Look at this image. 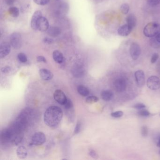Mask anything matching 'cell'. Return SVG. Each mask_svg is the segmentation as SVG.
Returning <instances> with one entry per match:
<instances>
[{
    "mask_svg": "<svg viewBox=\"0 0 160 160\" xmlns=\"http://www.w3.org/2000/svg\"><path fill=\"white\" fill-rule=\"evenodd\" d=\"M63 116V112L61 108L57 106H50L44 113V122L49 127H55L59 125Z\"/></svg>",
    "mask_w": 160,
    "mask_h": 160,
    "instance_id": "cell-1",
    "label": "cell"
},
{
    "mask_svg": "<svg viewBox=\"0 0 160 160\" xmlns=\"http://www.w3.org/2000/svg\"><path fill=\"white\" fill-rule=\"evenodd\" d=\"M160 32V26L158 23L152 22L147 24L144 27L143 33L146 36L153 38L156 36Z\"/></svg>",
    "mask_w": 160,
    "mask_h": 160,
    "instance_id": "cell-2",
    "label": "cell"
},
{
    "mask_svg": "<svg viewBox=\"0 0 160 160\" xmlns=\"http://www.w3.org/2000/svg\"><path fill=\"white\" fill-rule=\"evenodd\" d=\"M22 37L20 33L14 32L10 36V44L14 49H18L21 47Z\"/></svg>",
    "mask_w": 160,
    "mask_h": 160,
    "instance_id": "cell-3",
    "label": "cell"
},
{
    "mask_svg": "<svg viewBox=\"0 0 160 160\" xmlns=\"http://www.w3.org/2000/svg\"><path fill=\"white\" fill-rule=\"evenodd\" d=\"M46 136L43 132H36L32 138V144L35 146L42 145L46 142Z\"/></svg>",
    "mask_w": 160,
    "mask_h": 160,
    "instance_id": "cell-4",
    "label": "cell"
},
{
    "mask_svg": "<svg viewBox=\"0 0 160 160\" xmlns=\"http://www.w3.org/2000/svg\"><path fill=\"white\" fill-rule=\"evenodd\" d=\"M146 84L152 90H157L160 88V79L157 76H152L147 79Z\"/></svg>",
    "mask_w": 160,
    "mask_h": 160,
    "instance_id": "cell-5",
    "label": "cell"
},
{
    "mask_svg": "<svg viewBox=\"0 0 160 160\" xmlns=\"http://www.w3.org/2000/svg\"><path fill=\"white\" fill-rule=\"evenodd\" d=\"M16 135L15 134L11 128H7L1 131V138L2 141L3 142H9L12 141Z\"/></svg>",
    "mask_w": 160,
    "mask_h": 160,
    "instance_id": "cell-6",
    "label": "cell"
},
{
    "mask_svg": "<svg viewBox=\"0 0 160 160\" xmlns=\"http://www.w3.org/2000/svg\"><path fill=\"white\" fill-rule=\"evenodd\" d=\"M130 53L133 60H136L139 58L141 53V49L138 43L136 42L131 43L130 48Z\"/></svg>",
    "mask_w": 160,
    "mask_h": 160,
    "instance_id": "cell-7",
    "label": "cell"
},
{
    "mask_svg": "<svg viewBox=\"0 0 160 160\" xmlns=\"http://www.w3.org/2000/svg\"><path fill=\"white\" fill-rule=\"evenodd\" d=\"M54 98L56 101L62 105H64L67 100L64 93L60 90H57L55 91L54 94Z\"/></svg>",
    "mask_w": 160,
    "mask_h": 160,
    "instance_id": "cell-8",
    "label": "cell"
},
{
    "mask_svg": "<svg viewBox=\"0 0 160 160\" xmlns=\"http://www.w3.org/2000/svg\"><path fill=\"white\" fill-rule=\"evenodd\" d=\"M114 85L117 92L121 93L126 89V82L123 78H118L115 81Z\"/></svg>",
    "mask_w": 160,
    "mask_h": 160,
    "instance_id": "cell-9",
    "label": "cell"
},
{
    "mask_svg": "<svg viewBox=\"0 0 160 160\" xmlns=\"http://www.w3.org/2000/svg\"><path fill=\"white\" fill-rule=\"evenodd\" d=\"M135 78L137 85L139 88H142L145 84V76L142 70L136 71L135 73Z\"/></svg>",
    "mask_w": 160,
    "mask_h": 160,
    "instance_id": "cell-10",
    "label": "cell"
},
{
    "mask_svg": "<svg viewBox=\"0 0 160 160\" xmlns=\"http://www.w3.org/2000/svg\"><path fill=\"white\" fill-rule=\"evenodd\" d=\"M42 14L40 11H36L33 13L31 21V26L33 30H37V25L38 21L42 17Z\"/></svg>",
    "mask_w": 160,
    "mask_h": 160,
    "instance_id": "cell-11",
    "label": "cell"
},
{
    "mask_svg": "<svg viewBox=\"0 0 160 160\" xmlns=\"http://www.w3.org/2000/svg\"><path fill=\"white\" fill-rule=\"evenodd\" d=\"M11 45L6 42L2 43L0 45V58H3L10 54Z\"/></svg>",
    "mask_w": 160,
    "mask_h": 160,
    "instance_id": "cell-12",
    "label": "cell"
},
{
    "mask_svg": "<svg viewBox=\"0 0 160 160\" xmlns=\"http://www.w3.org/2000/svg\"><path fill=\"white\" fill-rule=\"evenodd\" d=\"M38 30L44 32L47 31L49 27V23L47 18L42 17L38 21L37 25Z\"/></svg>",
    "mask_w": 160,
    "mask_h": 160,
    "instance_id": "cell-13",
    "label": "cell"
},
{
    "mask_svg": "<svg viewBox=\"0 0 160 160\" xmlns=\"http://www.w3.org/2000/svg\"><path fill=\"white\" fill-rule=\"evenodd\" d=\"M39 74L42 79L45 81L51 80L53 78V74L52 73L46 69H40Z\"/></svg>",
    "mask_w": 160,
    "mask_h": 160,
    "instance_id": "cell-14",
    "label": "cell"
},
{
    "mask_svg": "<svg viewBox=\"0 0 160 160\" xmlns=\"http://www.w3.org/2000/svg\"><path fill=\"white\" fill-rule=\"evenodd\" d=\"M132 29L127 24L120 27L118 30V33L121 36H127L129 35Z\"/></svg>",
    "mask_w": 160,
    "mask_h": 160,
    "instance_id": "cell-15",
    "label": "cell"
},
{
    "mask_svg": "<svg viewBox=\"0 0 160 160\" xmlns=\"http://www.w3.org/2000/svg\"><path fill=\"white\" fill-rule=\"evenodd\" d=\"M47 33L49 36L51 37H57L61 34V30L58 27H49L48 30H47Z\"/></svg>",
    "mask_w": 160,
    "mask_h": 160,
    "instance_id": "cell-16",
    "label": "cell"
},
{
    "mask_svg": "<svg viewBox=\"0 0 160 160\" xmlns=\"http://www.w3.org/2000/svg\"><path fill=\"white\" fill-rule=\"evenodd\" d=\"M17 155L19 159H25L28 155L26 148L24 146H19L17 150Z\"/></svg>",
    "mask_w": 160,
    "mask_h": 160,
    "instance_id": "cell-17",
    "label": "cell"
},
{
    "mask_svg": "<svg viewBox=\"0 0 160 160\" xmlns=\"http://www.w3.org/2000/svg\"><path fill=\"white\" fill-rule=\"evenodd\" d=\"M126 22H127V25L129 26L131 29H133L136 26V17L134 14H130L126 17Z\"/></svg>",
    "mask_w": 160,
    "mask_h": 160,
    "instance_id": "cell-18",
    "label": "cell"
},
{
    "mask_svg": "<svg viewBox=\"0 0 160 160\" xmlns=\"http://www.w3.org/2000/svg\"><path fill=\"white\" fill-rule=\"evenodd\" d=\"M53 57L57 63H62L63 61V54L58 50H54L53 53Z\"/></svg>",
    "mask_w": 160,
    "mask_h": 160,
    "instance_id": "cell-19",
    "label": "cell"
},
{
    "mask_svg": "<svg viewBox=\"0 0 160 160\" xmlns=\"http://www.w3.org/2000/svg\"><path fill=\"white\" fill-rule=\"evenodd\" d=\"M114 96L113 92L110 90H104L101 92V97L105 101H109Z\"/></svg>",
    "mask_w": 160,
    "mask_h": 160,
    "instance_id": "cell-20",
    "label": "cell"
},
{
    "mask_svg": "<svg viewBox=\"0 0 160 160\" xmlns=\"http://www.w3.org/2000/svg\"><path fill=\"white\" fill-rule=\"evenodd\" d=\"M77 90L79 94L84 97L88 96L89 94V90L88 89V88L85 87L84 85H78L77 88Z\"/></svg>",
    "mask_w": 160,
    "mask_h": 160,
    "instance_id": "cell-21",
    "label": "cell"
},
{
    "mask_svg": "<svg viewBox=\"0 0 160 160\" xmlns=\"http://www.w3.org/2000/svg\"><path fill=\"white\" fill-rule=\"evenodd\" d=\"M9 13L11 16L13 17H17L19 16V11L18 8L16 7H11L9 9Z\"/></svg>",
    "mask_w": 160,
    "mask_h": 160,
    "instance_id": "cell-22",
    "label": "cell"
},
{
    "mask_svg": "<svg viewBox=\"0 0 160 160\" xmlns=\"http://www.w3.org/2000/svg\"><path fill=\"white\" fill-rule=\"evenodd\" d=\"M129 10V5L127 3H124L121 6L120 11L123 14H125V15L128 14Z\"/></svg>",
    "mask_w": 160,
    "mask_h": 160,
    "instance_id": "cell-23",
    "label": "cell"
},
{
    "mask_svg": "<svg viewBox=\"0 0 160 160\" xmlns=\"http://www.w3.org/2000/svg\"><path fill=\"white\" fill-rule=\"evenodd\" d=\"M99 98L95 96H90L87 97L85 100L86 103L89 104H92L96 103L98 101Z\"/></svg>",
    "mask_w": 160,
    "mask_h": 160,
    "instance_id": "cell-24",
    "label": "cell"
},
{
    "mask_svg": "<svg viewBox=\"0 0 160 160\" xmlns=\"http://www.w3.org/2000/svg\"><path fill=\"white\" fill-rule=\"evenodd\" d=\"M17 58L20 62L23 63H25L27 61V57H26V54L23 53H20L18 54L17 55Z\"/></svg>",
    "mask_w": 160,
    "mask_h": 160,
    "instance_id": "cell-25",
    "label": "cell"
},
{
    "mask_svg": "<svg viewBox=\"0 0 160 160\" xmlns=\"http://www.w3.org/2000/svg\"><path fill=\"white\" fill-rule=\"evenodd\" d=\"M138 114L140 116H143V117H147V116H149L151 114L149 111H148L146 109H140V111H138Z\"/></svg>",
    "mask_w": 160,
    "mask_h": 160,
    "instance_id": "cell-26",
    "label": "cell"
},
{
    "mask_svg": "<svg viewBox=\"0 0 160 160\" xmlns=\"http://www.w3.org/2000/svg\"><path fill=\"white\" fill-rule=\"evenodd\" d=\"M33 1L37 5H39L44 6L49 3L50 0H33Z\"/></svg>",
    "mask_w": 160,
    "mask_h": 160,
    "instance_id": "cell-27",
    "label": "cell"
},
{
    "mask_svg": "<svg viewBox=\"0 0 160 160\" xmlns=\"http://www.w3.org/2000/svg\"><path fill=\"white\" fill-rule=\"evenodd\" d=\"M124 115V112L122 111H118L111 113V115L115 118H120L122 117Z\"/></svg>",
    "mask_w": 160,
    "mask_h": 160,
    "instance_id": "cell-28",
    "label": "cell"
},
{
    "mask_svg": "<svg viewBox=\"0 0 160 160\" xmlns=\"http://www.w3.org/2000/svg\"><path fill=\"white\" fill-rule=\"evenodd\" d=\"M147 3L151 6L158 5L160 3V0H147Z\"/></svg>",
    "mask_w": 160,
    "mask_h": 160,
    "instance_id": "cell-29",
    "label": "cell"
},
{
    "mask_svg": "<svg viewBox=\"0 0 160 160\" xmlns=\"http://www.w3.org/2000/svg\"><path fill=\"white\" fill-rule=\"evenodd\" d=\"M64 106L65 109H71V108H72V101H71V100L67 98V101L64 104Z\"/></svg>",
    "mask_w": 160,
    "mask_h": 160,
    "instance_id": "cell-30",
    "label": "cell"
},
{
    "mask_svg": "<svg viewBox=\"0 0 160 160\" xmlns=\"http://www.w3.org/2000/svg\"><path fill=\"white\" fill-rule=\"evenodd\" d=\"M141 135L143 137H146L148 135V128L146 126H143L141 127Z\"/></svg>",
    "mask_w": 160,
    "mask_h": 160,
    "instance_id": "cell-31",
    "label": "cell"
},
{
    "mask_svg": "<svg viewBox=\"0 0 160 160\" xmlns=\"http://www.w3.org/2000/svg\"><path fill=\"white\" fill-rule=\"evenodd\" d=\"M159 58V54L157 53H154L153 56H152L151 59V62L152 63H155Z\"/></svg>",
    "mask_w": 160,
    "mask_h": 160,
    "instance_id": "cell-32",
    "label": "cell"
},
{
    "mask_svg": "<svg viewBox=\"0 0 160 160\" xmlns=\"http://www.w3.org/2000/svg\"><path fill=\"white\" fill-rule=\"evenodd\" d=\"M134 108V109H145L146 107V106L143 103H137L135 105L133 106Z\"/></svg>",
    "mask_w": 160,
    "mask_h": 160,
    "instance_id": "cell-33",
    "label": "cell"
},
{
    "mask_svg": "<svg viewBox=\"0 0 160 160\" xmlns=\"http://www.w3.org/2000/svg\"><path fill=\"white\" fill-rule=\"evenodd\" d=\"M90 155L91 156L92 158L94 159H97L98 158V155L96 153V152L94 150H90L89 152Z\"/></svg>",
    "mask_w": 160,
    "mask_h": 160,
    "instance_id": "cell-34",
    "label": "cell"
},
{
    "mask_svg": "<svg viewBox=\"0 0 160 160\" xmlns=\"http://www.w3.org/2000/svg\"><path fill=\"white\" fill-rule=\"evenodd\" d=\"M81 124L80 122H78L76 125L75 129H74V134H78L80 132V129H81Z\"/></svg>",
    "mask_w": 160,
    "mask_h": 160,
    "instance_id": "cell-35",
    "label": "cell"
},
{
    "mask_svg": "<svg viewBox=\"0 0 160 160\" xmlns=\"http://www.w3.org/2000/svg\"><path fill=\"white\" fill-rule=\"evenodd\" d=\"M11 71V68L9 66H6L2 68L1 72L3 73H9Z\"/></svg>",
    "mask_w": 160,
    "mask_h": 160,
    "instance_id": "cell-36",
    "label": "cell"
},
{
    "mask_svg": "<svg viewBox=\"0 0 160 160\" xmlns=\"http://www.w3.org/2000/svg\"><path fill=\"white\" fill-rule=\"evenodd\" d=\"M43 42L45 43H47V44H50L53 43L54 41L52 38L46 37L44 38V39H43Z\"/></svg>",
    "mask_w": 160,
    "mask_h": 160,
    "instance_id": "cell-37",
    "label": "cell"
},
{
    "mask_svg": "<svg viewBox=\"0 0 160 160\" xmlns=\"http://www.w3.org/2000/svg\"><path fill=\"white\" fill-rule=\"evenodd\" d=\"M37 61L38 62H43V63H47V60L43 56H38L37 57Z\"/></svg>",
    "mask_w": 160,
    "mask_h": 160,
    "instance_id": "cell-38",
    "label": "cell"
},
{
    "mask_svg": "<svg viewBox=\"0 0 160 160\" xmlns=\"http://www.w3.org/2000/svg\"><path fill=\"white\" fill-rule=\"evenodd\" d=\"M15 0H6V3L8 5H12L14 2Z\"/></svg>",
    "mask_w": 160,
    "mask_h": 160,
    "instance_id": "cell-39",
    "label": "cell"
},
{
    "mask_svg": "<svg viewBox=\"0 0 160 160\" xmlns=\"http://www.w3.org/2000/svg\"><path fill=\"white\" fill-rule=\"evenodd\" d=\"M156 39L160 43V32H159L156 36Z\"/></svg>",
    "mask_w": 160,
    "mask_h": 160,
    "instance_id": "cell-40",
    "label": "cell"
},
{
    "mask_svg": "<svg viewBox=\"0 0 160 160\" xmlns=\"http://www.w3.org/2000/svg\"><path fill=\"white\" fill-rule=\"evenodd\" d=\"M157 146L160 147V136L159 137V139L158 140V142L157 143Z\"/></svg>",
    "mask_w": 160,
    "mask_h": 160,
    "instance_id": "cell-41",
    "label": "cell"
},
{
    "mask_svg": "<svg viewBox=\"0 0 160 160\" xmlns=\"http://www.w3.org/2000/svg\"><path fill=\"white\" fill-rule=\"evenodd\" d=\"M159 153H160V151H159Z\"/></svg>",
    "mask_w": 160,
    "mask_h": 160,
    "instance_id": "cell-42",
    "label": "cell"
}]
</instances>
